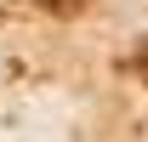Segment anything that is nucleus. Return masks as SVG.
<instances>
[{
	"instance_id": "nucleus-1",
	"label": "nucleus",
	"mask_w": 148,
	"mask_h": 142,
	"mask_svg": "<svg viewBox=\"0 0 148 142\" xmlns=\"http://www.w3.org/2000/svg\"><path fill=\"white\" fill-rule=\"evenodd\" d=\"M40 6H46V12H57V17H74V12H86L91 0H40Z\"/></svg>"
}]
</instances>
